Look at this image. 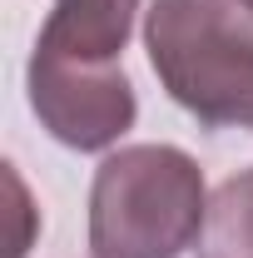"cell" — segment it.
Here are the masks:
<instances>
[{"mask_svg": "<svg viewBox=\"0 0 253 258\" xmlns=\"http://www.w3.org/2000/svg\"><path fill=\"white\" fill-rule=\"evenodd\" d=\"M204 169L179 144H129L104 154L90 184L95 258H184L204 238Z\"/></svg>", "mask_w": 253, "mask_h": 258, "instance_id": "obj_1", "label": "cell"}, {"mask_svg": "<svg viewBox=\"0 0 253 258\" xmlns=\"http://www.w3.org/2000/svg\"><path fill=\"white\" fill-rule=\"evenodd\" d=\"M243 5H248V10H253V0H243Z\"/></svg>", "mask_w": 253, "mask_h": 258, "instance_id": "obj_6", "label": "cell"}, {"mask_svg": "<svg viewBox=\"0 0 253 258\" xmlns=\"http://www.w3.org/2000/svg\"><path fill=\"white\" fill-rule=\"evenodd\" d=\"M199 258H253V169L214 189Z\"/></svg>", "mask_w": 253, "mask_h": 258, "instance_id": "obj_5", "label": "cell"}, {"mask_svg": "<svg viewBox=\"0 0 253 258\" xmlns=\"http://www.w3.org/2000/svg\"><path fill=\"white\" fill-rule=\"evenodd\" d=\"M30 109L60 144L95 154L119 144V134L134 129L139 99L124 64L109 70H40L30 64Z\"/></svg>", "mask_w": 253, "mask_h": 258, "instance_id": "obj_3", "label": "cell"}, {"mask_svg": "<svg viewBox=\"0 0 253 258\" xmlns=\"http://www.w3.org/2000/svg\"><path fill=\"white\" fill-rule=\"evenodd\" d=\"M139 0H55L35 35L40 70H109L119 64Z\"/></svg>", "mask_w": 253, "mask_h": 258, "instance_id": "obj_4", "label": "cell"}, {"mask_svg": "<svg viewBox=\"0 0 253 258\" xmlns=\"http://www.w3.org/2000/svg\"><path fill=\"white\" fill-rule=\"evenodd\" d=\"M144 50L159 85L209 129L253 119V10L243 0H154Z\"/></svg>", "mask_w": 253, "mask_h": 258, "instance_id": "obj_2", "label": "cell"}, {"mask_svg": "<svg viewBox=\"0 0 253 258\" xmlns=\"http://www.w3.org/2000/svg\"><path fill=\"white\" fill-rule=\"evenodd\" d=\"M248 129H253V119H248Z\"/></svg>", "mask_w": 253, "mask_h": 258, "instance_id": "obj_7", "label": "cell"}]
</instances>
